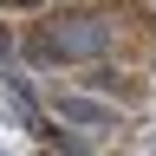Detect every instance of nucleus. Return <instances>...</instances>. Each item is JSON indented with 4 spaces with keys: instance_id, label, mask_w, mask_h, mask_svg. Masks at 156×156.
<instances>
[{
    "instance_id": "1",
    "label": "nucleus",
    "mask_w": 156,
    "mask_h": 156,
    "mask_svg": "<svg viewBox=\"0 0 156 156\" xmlns=\"http://www.w3.org/2000/svg\"><path fill=\"white\" fill-rule=\"evenodd\" d=\"M104 46H111V20H98V13L46 20V26L26 39V52L39 58V65H78V58H98Z\"/></svg>"
},
{
    "instance_id": "2",
    "label": "nucleus",
    "mask_w": 156,
    "mask_h": 156,
    "mask_svg": "<svg viewBox=\"0 0 156 156\" xmlns=\"http://www.w3.org/2000/svg\"><path fill=\"white\" fill-rule=\"evenodd\" d=\"M58 111H65V117H78V124H98V117H104L98 104H85V98H65V104H58Z\"/></svg>"
}]
</instances>
